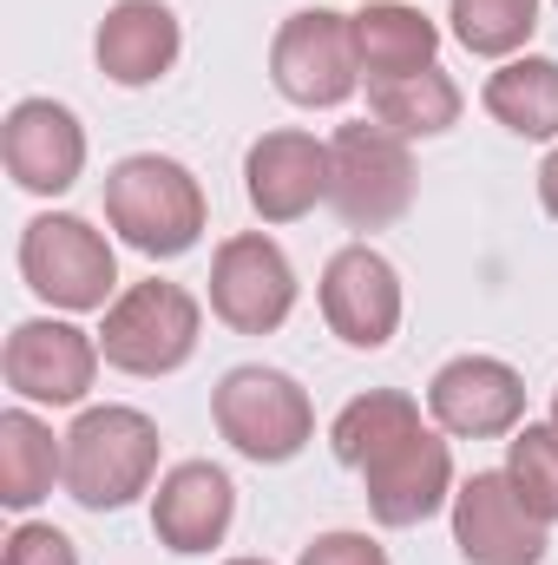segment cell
<instances>
[{
  "label": "cell",
  "instance_id": "cell-1",
  "mask_svg": "<svg viewBox=\"0 0 558 565\" xmlns=\"http://www.w3.org/2000/svg\"><path fill=\"white\" fill-rule=\"evenodd\" d=\"M106 224L139 250V257H184L204 237V184L178 158H119L106 171Z\"/></svg>",
  "mask_w": 558,
  "mask_h": 565
},
{
  "label": "cell",
  "instance_id": "cell-2",
  "mask_svg": "<svg viewBox=\"0 0 558 565\" xmlns=\"http://www.w3.org/2000/svg\"><path fill=\"white\" fill-rule=\"evenodd\" d=\"M158 422L144 408H86L66 427V493L86 513H119L158 480Z\"/></svg>",
  "mask_w": 558,
  "mask_h": 565
},
{
  "label": "cell",
  "instance_id": "cell-3",
  "mask_svg": "<svg viewBox=\"0 0 558 565\" xmlns=\"http://www.w3.org/2000/svg\"><path fill=\"white\" fill-rule=\"evenodd\" d=\"M211 415H217V434L257 467H282L315 440V408H309L302 382L282 369H264V362L230 369L211 395Z\"/></svg>",
  "mask_w": 558,
  "mask_h": 565
},
{
  "label": "cell",
  "instance_id": "cell-4",
  "mask_svg": "<svg viewBox=\"0 0 558 565\" xmlns=\"http://www.w3.org/2000/svg\"><path fill=\"white\" fill-rule=\"evenodd\" d=\"M197 329H204V309L184 282L144 277L112 296L106 329H99V355L119 375H171L197 355Z\"/></svg>",
  "mask_w": 558,
  "mask_h": 565
},
{
  "label": "cell",
  "instance_id": "cell-5",
  "mask_svg": "<svg viewBox=\"0 0 558 565\" xmlns=\"http://www.w3.org/2000/svg\"><path fill=\"white\" fill-rule=\"evenodd\" d=\"M20 277L40 302L66 309V316H86V309H112V289H119V257L112 244L73 217V211H46L20 231Z\"/></svg>",
  "mask_w": 558,
  "mask_h": 565
},
{
  "label": "cell",
  "instance_id": "cell-6",
  "mask_svg": "<svg viewBox=\"0 0 558 565\" xmlns=\"http://www.w3.org/2000/svg\"><path fill=\"white\" fill-rule=\"evenodd\" d=\"M329 204L348 231H388L415 204V158L388 126H342L329 139Z\"/></svg>",
  "mask_w": 558,
  "mask_h": 565
},
{
  "label": "cell",
  "instance_id": "cell-7",
  "mask_svg": "<svg viewBox=\"0 0 558 565\" xmlns=\"http://www.w3.org/2000/svg\"><path fill=\"white\" fill-rule=\"evenodd\" d=\"M270 79L289 106H309V113H329L355 93L362 79V60H355V33H348V13L335 7H302L289 13L270 40Z\"/></svg>",
  "mask_w": 558,
  "mask_h": 565
},
{
  "label": "cell",
  "instance_id": "cell-8",
  "mask_svg": "<svg viewBox=\"0 0 558 565\" xmlns=\"http://www.w3.org/2000/svg\"><path fill=\"white\" fill-rule=\"evenodd\" d=\"M289 309H296V270L277 237L264 231L224 237L211 257V316L237 335H270L289 322Z\"/></svg>",
  "mask_w": 558,
  "mask_h": 565
},
{
  "label": "cell",
  "instance_id": "cell-9",
  "mask_svg": "<svg viewBox=\"0 0 558 565\" xmlns=\"http://www.w3.org/2000/svg\"><path fill=\"white\" fill-rule=\"evenodd\" d=\"M362 500L382 526H420L440 507H453V454L433 427L420 422L395 434L382 454L362 460Z\"/></svg>",
  "mask_w": 558,
  "mask_h": 565
},
{
  "label": "cell",
  "instance_id": "cell-10",
  "mask_svg": "<svg viewBox=\"0 0 558 565\" xmlns=\"http://www.w3.org/2000/svg\"><path fill=\"white\" fill-rule=\"evenodd\" d=\"M0 375L20 402H46V408H73L86 402L93 375H99V335L73 329V322H53V316H33L7 335L0 349Z\"/></svg>",
  "mask_w": 558,
  "mask_h": 565
},
{
  "label": "cell",
  "instance_id": "cell-11",
  "mask_svg": "<svg viewBox=\"0 0 558 565\" xmlns=\"http://www.w3.org/2000/svg\"><path fill=\"white\" fill-rule=\"evenodd\" d=\"M453 546L466 565H539L546 559V520L513 493L506 467L473 473L453 493Z\"/></svg>",
  "mask_w": 558,
  "mask_h": 565
},
{
  "label": "cell",
  "instance_id": "cell-12",
  "mask_svg": "<svg viewBox=\"0 0 558 565\" xmlns=\"http://www.w3.org/2000/svg\"><path fill=\"white\" fill-rule=\"evenodd\" d=\"M427 415L460 440H500L526 422V382L500 355H453L427 382Z\"/></svg>",
  "mask_w": 558,
  "mask_h": 565
},
{
  "label": "cell",
  "instance_id": "cell-13",
  "mask_svg": "<svg viewBox=\"0 0 558 565\" xmlns=\"http://www.w3.org/2000/svg\"><path fill=\"white\" fill-rule=\"evenodd\" d=\"M322 322L348 349H382L401 329V277L375 244H348L322 270Z\"/></svg>",
  "mask_w": 558,
  "mask_h": 565
},
{
  "label": "cell",
  "instance_id": "cell-14",
  "mask_svg": "<svg viewBox=\"0 0 558 565\" xmlns=\"http://www.w3.org/2000/svg\"><path fill=\"white\" fill-rule=\"evenodd\" d=\"M0 151H7V171L20 191L60 198L86 171V126L60 99H20L0 126Z\"/></svg>",
  "mask_w": 558,
  "mask_h": 565
},
{
  "label": "cell",
  "instance_id": "cell-15",
  "mask_svg": "<svg viewBox=\"0 0 558 565\" xmlns=\"http://www.w3.org/2000/svg\"><path fill=\"white\" fill-rule=\"evenodd\" d=\"M230 520H237V487H230V473L211 467V460H178V467L158 480V493H151V533H158V546L178 553V559L224 546Z\"/></svg>",
  "mask_w": 558,
  "mask_h": 565
},
{
  "label": "cell",
  "instance_id": "cell-16",
  "mask_svg": "<svg viewBox=\"0 0 558 565\" xmlns=\"http://www.w3.org/2000/svg\"><path fill=\"white\" fill-rule=\"evenodd\" d=\"M244 191L264 224H296L329 198V145L309 132H264L244 151Z\"/></svg>",
  "mask_w": 558,
  "mask_h": 565
},
{
  "label": "cell",
  "instance_id": "cell-17",
  "mask_svg": "<svg viewBox=\"0 0 558 565\" xmlns=\"http://www.w3.org/2000/svg\"><path fill=\"white\" fill-rule=\"evenodd\" d=\"M178 13L164 0H119L99 33H93V53H99V73L112 86H158L171 66H178Z\"/></svg>",
  "mask_w": 558,
  "mask_h": 565
},
{
  "label": "cell",
  "instance_id": "cell-18",
  "mask_svg": "<svg viewBox=\"0 0 558 565\" xmlns=\"http://www.w3.org/2000/svg\"><path fill=\"white\" fill-rule=\"evenodd\" d=\"M348 33H355V60L368 73V86L401 79V73H427L440 53V26L401 0H368L362 13H348Z\"/></svg>",
  "mask_w": 558,
  "mask_h": 565
},
{
  "label": "cell",
  "instance_id": "cell-19",
  "mask_svg": "<svg viewBox=\"0 0 558 565\" xmlns=\"http://www.w3.org/2000/svg\"><path fill=\"white\" fill-rule=\"evenodd\" d=\"M53 480H66V447L53 440V427L26 408L0 415V500L13 513L40 507L53 493Z\"/></svg>",
  "mask_w": 558,
  "mask_h": 565
},
{
  "label": "cell",
  "instance_id": "cell-20",
  "mask_svg": "<svg viewBox=\"0 0 558 565\" xmlns=\"http://www.w3.org/2000/svg\"><path fill=\"white\" fill-rule=\"evenodd\" d=\"M368 113L375 126H388L395 139H440L460 126V86L427 66V73H401V79H375L368 86Z\"/></svg>",
  "mask_w": 558,
  "mask_h": 565
},
{
  "label": "cell",
  "instance_id": "cell-21",
  "mask_svg": "<svg viewBox=\"0 0 558 565\" xmlns=\"http://www.w3.org/2000/svg\"><path fill=\"white\" fill-rule=\"evenodd\" d=\"M486 113L519 132V139H558V60L546 53H526V60H506L493 79H486Z\"/></svg>",
  "mask_w": 558,
  "mask_h": 565
},
{
  "label": "cell",
  "instance_id": "cell-22",
  "mask_svg": "<svg viewBox=\"0 0 558 565\" xmlns=\"http://www.w3.org/2000/svg\"><path fill=\"white\" fill-rule=\"evenodd\" d=\"M408 427H420V402L415 395H401V388H368V395H355L342 415H335V427H329V447H335V460L342 467H355L362 473V460L368 454H382L395 434H408Z\"/></svg>",
  "mask_w": 558,
  "mask_h": 565
},
{
  "label": "cell",
  "instance_id": "cell-23",
  "mask_svg": "<svg viewBox=\"0 0 558 565\" xmlns=\"http://www.w3.org/2000/svg\"><path fill=\"white\" fill-rule=\"evenodd\" d=\"M453 40L480 60H513L533 26H539V0H447Z\"/></svg>",
  "mask_w": 558,
  "mask_h": 565
},
{
  "label": "cell",
  "instance_id": "cell-24",
  "mask_svg": "<svg viewBox=\"0 0 558 565\" xmlns=\"http://www.w3.org/2000/svg\"><path fill=\"white\" fill-rule=\"evenodd\" d=\"M506 480H513V493L552 526L558 520V427L552 422L513 427V440H506Z\"/></svg>",
  "mask_w": 558,
  "mask_h": 565
},
{
  "label": "cell",
  "instance_id": "cell-25",
  "mask_svg": "<svg viewBox=\"0 0 558 565\" xmlns=\"http://www.w3.org/2000/svg\"><path fill=\"white\" fill-rule=\"evenodd\" d=\"M0 565H79V546H73L60 526L26 520V526H13V540H7Z\"/></svg>",
  "mask_w": 558,
  "mask_h": 565
},
{
  "label": "cell",
  "instance_id": "cell-26",
  "mask_svg": "<svg viewBox=\"0 0 558 565\" xmlns=\"http://www.w3.org/2000/svg\"><path fill=\"white\" fill-rule=\"evenodd\" d=\"M296 565H388V553H382L368 533H322V540L302 546Z\"/></svg>",
  "mask_w": 558,
  "mask_h": 565
},
{
  "label": "cell",
  "instance_id": "cell-27",
  "mask_svg": "<svg viewBox=\"0 0 558 565\" xmlns=\"http://www.w3.org/2000/svg\"><path fill=\"white\" fill-rule=\"evenodd\" d=\"M539 204H546V211L558 217V151L546 158V164H539Z\"/></svg>",
  "mask_w": 558,
  "mask_h": 565
},
{
  "label": "cell",
  "instance_id": "cell-28",
  "mask_svg": "<svg viewBox=\"0 0 558 565\" xmlns=\"http://www.w3.org/2000/svg\"><path fill=\"white\" fill-rule=\"evenodd\" d=\"M230 565H270V559H230Z\"/></svg>",
  "mask_w": 558,
  "mask_h": 565
},
{
  "label": "cell",
  "instance_id": "cell-29",
  "mask_svg": "<svg viewBox=\"0 0 558 565\" xmlns=\"http://www.w3.org/2000/svg\"><path fill=\"white\" fill-rule=\"evenodd\" d=\"M552 427H558V388H552Z\"/></svg>",
  "mask_w": 558,
  "mask_h": 565
}]
</instances>
